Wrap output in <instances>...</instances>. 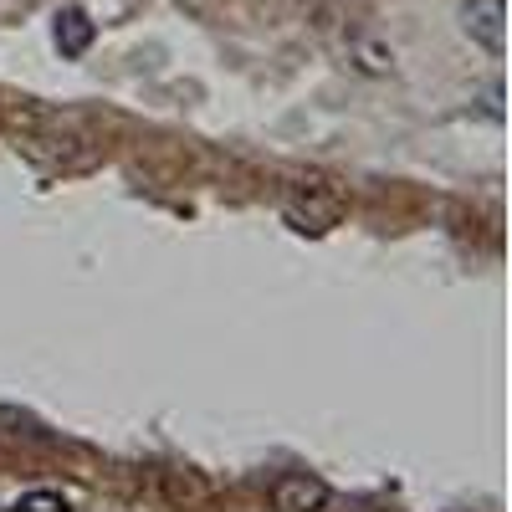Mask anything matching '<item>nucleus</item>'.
Listing matches in <instances>:
<instances>
[{
    "mask_svg": "<svg viewBox=\"0 0 512 512\" xmlns=\"http://www.w3.org/2000/svg\"><path fill=\"white\" fill-rule=\"evenodd\" d=\"M461 31L472 36L482 52L502 57L507 52V0H466L461 6Z\"/></svg>",
    "mask_w": 512,
    "mask_h": 512,
    "instance_id": "f257e3e1",
    "label": "nucleus"
},
{
    "mask_svg": "<svg viewBox=\"0 0 512 512\" xmlns=\"http://www.w3.org/2000/svg\"><path fill=\"white\" fill-rule=\"evenodd\" d=\"M272 507L277 512H323L328 507V487L308 472H292L272 482Z\"/></svg>",
    "mask_w": 512,
    "mask_h": 512,
    "instance_id": "f03ea898",
    "label": "nucleus"
},
{
    "mask_svg": "<svg viewBox=\"0 0 512 512\" xmlns=\"http://www.w3.org/2000/svg\"><path fill=\"white\" fill-rule=\"evenodd\" d=\"M52 21H57V26H52V36H57V52H62V57H82V52L93 47L98 26H93V16H88V11L67 6V11H57Z\"/></svg>",
    "mask_w": 512,
    "mask_h": 512,
    "instance_id": "7ed1b4c3",
    "label": "nucleus"
},
{
    "mask_svg": "<svg viewBox=\"0 0 512 512\" xmlns=\"http://www.w3.org/2000/svg\"><path fill=\"white\" fill-rule=\"evenodd\" d=\"M16 512H72V502L62 492H26L16 502Z\"/></svg>",
    "mask_w": 512,
    "mask_h": 512,
    "instance_id": "20e7f679",
    "label": "nucleus"
}]
</instances>
